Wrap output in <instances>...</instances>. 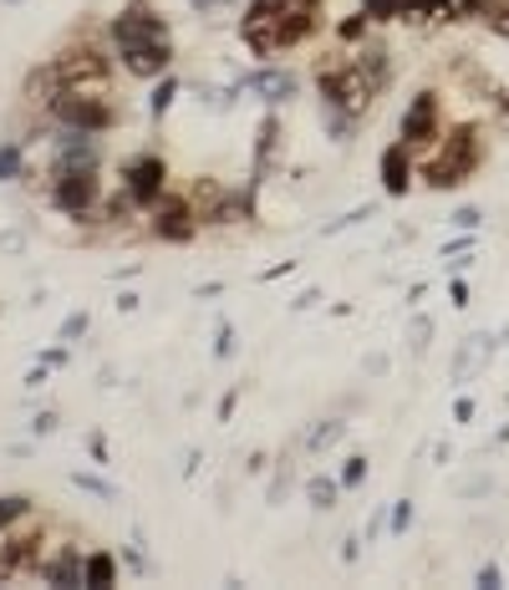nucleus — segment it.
Here are the masks:
<instances>
[{"instance_id": "nucleus-30", "label": "nucleus", "mask_w": 509, "mask_h": 590, "mask_svg": "<svg viewBox=\"0 0 509 590\" xmlns=\"http://www.w3.org/2000/svg\"><path fill=\"white\" fill-rule=\"evenodd\" d=\"M453 418H459V422H469V418H473V402H469V398H459V408H453Z\"/></svg>"}, {"instance_id": "nucleus-13", "label": "nucleus", "mask_w": 509, "mask_h": 590, "mask_svg": "<svg viewBox=\"0 0 509 590\" xmlns=\"http://www.w3.org/2000/svg\"><path fill=\"white\" fill-rule=\"evenodd\" d=\"M382 189H388L392 199H402V193L412 189V163H408V148L402 143L382 148Z\"/></svg>"}, {"instance_id": "nucleus-25", "label": "nucleus", "mask_w": 509, "mask_h": 590, "mask_svg": "<svg viewBox=\"0 0 509 590\" xmlns=\"http://www.w3.org/2000/svg\"><path fill=\"white\" fill-rule=\"evenodd\" d=\"M341 438V422H327L321 433H311V448H327V443H337Z\"/></svg>"}, {"instance_id": "nucleus-28", "label": "nucleus", "mask_w": 509, "mask_h": 590, "mask_svg": "<svg viewBox=\"0 0 509 590\" xmlns=\"http://www.w3.org/2000/svg\"><path fill=\"white\" fill-rule=\"evenodd\" d=\"M82 331H87V316H72V321H67V331H61V337L72 341V337H82Z\"/></svg>"}, {"instance_id": "nucleus-7", "label": "nucleus", "mask_w": 509, "mask_h": 590, "mask_svg": "<svg viewBox=\"0 0 509 590\" xmlns=\"http://www.w3.org/2000/svg\"><path fill=\"white\" fill-rule=\"evenodd\" d=\"M148 229H153V240H163V244H189L199 234L194 199H189V193H163V199L148 209Z\"/></svg>"}, {"instance_id": "nucleus-12", "label": "nucleus", "mask_w": 509, "mask_h": 590, "mask_svg": "<svg viewBox=\"0 0 509 590\" xmlns=\"http://www.w3.org/2000/svg\"><path fill=\"white\" fill-rule=\"evenodd\" d=\"M189 199H194V214L199 224H234V214H240V199H234L230 189L219 179H199L194 189H189Z\"/></svg>"}, {"instance_id": "nucleus-11", "label": "nucleus", "mask_w": 509, "mask_h": 590, "mask_svg": "<svg viewBox=\"0 0 509 590\" xmlns=\"http://www.w3.org/2000/svg\"><path fill=\"white\" fill-rule=\"evenodd\" d=\"M118 61H122V72H128V77H143V82H153V77H169V67H173V37L143 41V47H122Z\"/></svg>"}, {"instance_id": "nucleus-24", "label": "nucleus", "mask_w": 509, "mask_h": 590, "mask_svg": "<svg viewBox=\"0 0 509 590\" xmlns=\"http://www.w3.org/2000/svg\"><path fill=\"white\" fill-rule=\"evenodd\" d=\"M362 479H367V458H362V453L347 458V469H341V489H357Z\"/></svg>"}, {"instance_id": "nucleus-14", "label": "nucleus", "mask_w": 509, "mask_h": 590, "mask_svg": "<svg viewBox=\"0 0 509 590\" xmlns=\"http://www.w3.org/2000/svg\"><path fill=\"white\" fill-rule=\"evenodd\" d=\"M37 576L51 586H82V560H77L72 544H61L57 560H37Z\"/></svg>"}, {"instance_id": "nucleus-21", "label": "nucleus", "mask_w": 509, "mask_h": 590, "mask_svg": "<svg viewBox=\"0 0 509 590\" xmlns=\"http://www.w3.org/2000/svg\"><path fill=\"white\" fill-rule=\"evenodd\" d=\"M11 179H21V148L6 143L0 148V183H11Z\"/></svg>"}, {"instance_id": "nucleus-9", "label": "nucleus", "mask_w": 509, "mask_h": 590, "mask_svg": "<svg viewBox=\"0 0 509 590\" xmlns=\"http://www.w3.org/2000/svg\"><path fill=\"white\" fill-rule=\"evenodd\" d=\"M438 128H443V102H438V92L428 87V92H418L408 102V112H402V148H408V153L433 148L438 143Z\"/></svg>"}, {"instance_id": "nucleus-5", "label": "nucleus", "mask_w": 509, "mask_h": 590, "mask_svg": "<svg viewBox=\"0 0 509 590\" xmlns=\"http://www.w3.org/2000/svg\"><path fill=\"white\" fill-rule=\"evenodd\" d=\"M47 67H51V87H72V92H102V87H112L108 82V57H102L98 47H87V41L57 51Z\"/></svg>"}, {"instance_id": "nucleus-6", "label": "nucleus", "mask_w": 509, "mask_h": 590, "mask_svg": "<svg viewBox=\"0 0 509 590\" xmlns=\"http://www.w3.org/2000/svg\"><path fill=\"white\" fill-rule=\"evenodd\" d=\"M98 199H102L98 169H57L51 173V204H57L61 214L87 219L92 209H98Z\"/></svg>"}, {"instance_id": "nucleus-15", "label": "nucleus", "mask_w": 509, "mask_h": 590, "mask_svg": "<svg viewBox=\"0 0 509 590\" xmlns=\"http://www.w3.org/2000/svg\"><path fill=\"white\" fill-rule=\"evenodd\" d=\"M82 586H118V560H112V550H92L82 560Z\"/></svg>"}, {"instance_id": "nucleus-31", "label": "nucleus", "mask_w": 509, "mask_h": 590, "mask_svg": "<svg viewBox=\"0 0 509 590\" xmlns=\"http://www.w3.org/2000/svg\"><path fill=\"white\" fill-rule=\"evenodd\" d=\"M194 6H199V11H214V6H219V0H194Z\"/></svg>"}, {"instance_id": "nucleus-17", "label": "nucleus", "mask_w": 509, "mask_h": 590, "mask_svg": "<svg viewBox=\"0 0 509 590\" xmlns=\"http://www.w3.org/2000/svg\"><path fill=\"white\" fill-rule=\"evenodd\" d=\"M255 92H266L270 97V102H286V97H291V72H260V77H255Z\"/></svg>"}, {"instance_id": "nucleus-4", "label": "nucleus", "mask_w": 509, "mask_h": 590, "mask_svg": "<svg viewBox=\"0 0 509 590\" xmlns=\"http://www.w3.org/2000/svg\"><path fill=\"white\" fill-rule=\"evenodd\" d=\"M47 112L61 128H82V133H108L118 122V102H112V87L102 92H72V87H51Z\"/></svg>"}, {"instance_id": "nucleus-29", "label": "nucleus", "mask_w": 509, "mask_h": 590, "mask_svg": "<svg viewBox=\"0 0 509 590\" xmlns=\"http://www.w3.org/2000/svg\"><path fill=\"white\" fill-rule=\"evenodd\" d=\"M479 586L495 590V586H499V566H485V570H479Z\"/></svg>"}, {"instance_id": "nucleus-18", "label": "nucleus", "mask_w": 509, "mask_h": 590, "mask_svg": "<svg viewBox=\"0 0 509 590\" xmlns=\"http://www.w3.org/2000/svg\"><path fill=\"white\" fill-rule=\"evenodd\" d=\"M362 11L372 21H402L408 16V0H362Z\"/></svg>"}, {"instance_id": "nucleus-22", "label": "nucleus", "mask_w": 509, "mask_h": 590, "mask_svg": "<svg viewBox=\"0 0 509 590\" xmlns=\"http://www.w3.org/2000/svg\"><path fill=\"white\" fill-rule=\"evenodd\" d=\"M367 26H372V16L357 11V16H347V21H341L337 37H341V41H362V37H367Z\"/></svg>"}, {"instance_id": "nucleus-26", "label": "nucleus", "mask_w": 509, "mask_h": 590, "mask_svg": "<svg viewBox=\"0 0 509 590\" xmlns=\"http://www.w3.org/2000/svg\"><path fill=\"white\" fill-rule=\"evenodd\" d=\"M408 524H412V504H398L392 509V534H402Z\"/></svg>"}, {"instance_id": "nucleus-16", "label": "nucleus", "mask_w": 509, "mask_h": 590, "mask_svg": "<svg viewBox=\"0 0 509 590\" xmlns=\"http://www.w3.org/2000/svg\"><path fill=\"white\" fill-rule=\"evenodd\" d=\"M270 153H280V122L276 118L260 122V148H255V173H260V179L270 173Z\"/></svg>"}, {"instance_id": "nucleus-3", "label": "nucleus", "mask_w": 509, "mask_h": 590, "mask_svg": "<svg viewBox=\"0 0 509 590\" xmlns=\"http://www.w3.org/2000/svg\"><path fill=\"white\" fill-rule=\"evenodd\" d=\"M479 163H485V133H479L473 122H459V128H449V133L438 138V153L428 158L423 183L433 193L459 189V183H469L473 173H479Z\"/></svg>"}, {"instance_id": "nucleus-23", "label": "nucleus", "mask_w": 509, "mask_h": 590, "mask_svg": "<svg viewBox=\"0 0 509 590\" xmlns=\"http://www.w3.org/2000/svg\"><path fill=\"white\" fill-rule=\"evenodd\" d=\"M311 504L316 509H337V483H331V479H311Z\"/></svg>"}, {"instance_id": "nucleus-2", "label": "nucleus", "mask_w": 509, "mask_h": 590, "mask_svg": "<svg viewBox=\"0 0 509 590\" xmlns=\"http://www.w3.org/2000/svg\"><path fill=\"white\" fill-rule=\"evenodd\" d=\"M316 31H321V0H250L240 16V41L260 61L306 47Z\"/></svg>"}, {"instance_id": "nucleus-27", "label": "nucleus", "mask_w": 509, "mask_h": 590, "mask_svg": "<svg viewBox=\"0 0 509 590\" xmlns=\"http://www.w3.org/2000/svg\"><path fill=\"white\" fill-rule=\"evenodd\" d=\"M479 219H485V214H479V209H459V214H453V224L473 229V224H479Z\"/></svg>"}, {"instance_id": "nucleus-19", "label": "nucleus", "mask_w": 509, "mask_h": 590, "mask_svg": "<svg viewBox=\"0 0 509 590\" xmlns=\"http://www.w3.org/2000/svg\"><path fill=\"white\" fill-rule=\"evenodd\" d=\"M173 92H179V82H173V77H158L153 97H148V112H153V118H163V112H169V102H173Z\"/></svg>"}, {"instance_id": "nucleus-10", "label": "nucleus", "mask_w": 509, "mask_h": 590, "mask_svg": "<svg viewBox=\"0 0 509 590\" xmlns=\"http://www.w3.org/2000/svg\"><path fill=\"white\" fill-rule=\"evenodd\" d=\"M122 189L133 193L138 209H153L163 193H169V163L158 153H138L122 163Z\"/></svg>"}, {"instance_id": "nucleus-20", "label": "nucleus", "mask_w": 509, "mask_h": 590, "mask_svg": "<svg viewBox=\"0 0 509 590\" xmlns=\"http://www.w3.org/2000/svg\"><path fill=\"white\" fill-rule=\"evenodd\" d=\"M31 509H37V504H31L26 494H6V499H0V530H6V524H16L21 514H31Z\"/></svg>"}, {"instance_id": "nucleus-1", "label": "nucleus", "mask_w": 509, "mask_h": 590, "mask_svg": "<svg viewBox=\"0 0 509 590\" xmlns=\"http://www.w3.org/2000/svg\"><path fill=\"white\" fill-rule=\"evenodd\" d=\"M392 82V61L382 41H357V51H341V57H327L316 67V87L327 97V108L341 112V118H367L372 102L382 97V87Z\"/></svg>"}, {"instance_id": "nucleus-8", "label": "nucleus", "mask_w": 509, "mask_h": 590, "mask_svg": "<svg viewBox=\"0 0 509 590\" xmlns=\"http://www.w3.org/2000/svg\"><path fill=\"white\" fill-rule=\"evenodd\" d=\"M169 37V21L158 16L153 0H128L118 16H112V47H143V41H163Z\"/></svg>"}]
</instances>
